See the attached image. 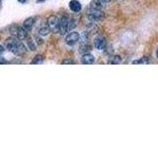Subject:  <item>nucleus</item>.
I'll return each instance as SVG.
<instances>
[{"label": "nucleus", "instance_id": "10", "mask_svg": "<svg viewBox=\"0 0 158 149\" xmlns=\"http://www.w3.org/2000/svg\"><path fill=\"white\" fill-rule=\"evenodd\" d=\"M94 61H95V58H94L93 55L89 54V53L88 54H84L82 59H81V62L84 65H91V64L94 63Z\"/></svg>", "mask_w": 158, "mask_h": 149}, {"label": "nucleus", "instance_id": "13", "mask_svg": "<svg viewBox=\"0 0 158 149\" xmlns=\"http://www.w3.org/2000/svg\"><path fill=\"white\" fill-rule=\"evenodd\" d=\"M49 31H51V30L48 29V27L44 26V27H42L41 29L39 30V34L41 35V36H47V35L49 33Z\"/></svg>", "mask_w": 158, "mask_h": 149}, {"label": "nucleus", "instance_id": "2", "mask_svg": "<svg viewBox=\"0 0 158 149\" xmlns=\"http://www.w3.org/2000/svg\"><path fill=\"white\" fill-rule=\"evenodd\" d=\"M87 16L90 21L97 22V21H101V20H103L104 17H105V14H104L102 8L90 6L87 11Z\"/></svg>", "mask_w": 158, "mask_h": 149}, {"label": "nucleus", "instance_id": "6", "mask_svg": "<svg viewBox=\"0 0 158 149\" xmlns=\"http://www.w3.org/2000/svg\"><path fill=\"white\" fill-rule=\"evenodd\" d=\"M79 38H80V35L77 32H70L69 34L66 35L65 37V43L68 45V46H74L78 41Z\"/></svg>", "mask_w": 158, "mask_h": 149}, {"label": "nucleus", "instance_id": "19", "mask_svg": "<svg viewBox=\"0 0 158 149\" xmlns=\"http://www.w3.org/2000/svg\"><path fill=\"white\" fill-rule=\"evenodd\" d=\"M36 40H37V42H38V44H39V45H41V44H43V42H44V41H43V40H42V39H40L39 37H37V38H36Z\"/></svg>", "mask_w": 158, "mask_h": 149}, {"label": "nucleus", "instance_id": "20", "mask_svg": "<svg viewBox=\"0 0 158 149\" xmlns=\"http://www.w3.org/2000/svg\"><path fill=\"white\" fill-rule=\"evenodd\" d=\"M4 51H5L4 47L2 46V45H0V55H1V54H3V53H4Z\"/></svg>", "mask_w": 158, "mask_h": 149}, {"label": "nucleus", "instance_id": "22", "mask_svg": "<svg viewBox=\"0 0 158 149\" xmlns=\"http://www.w3.org/2000/svg\"><path fill=\"white\" fill-rule=\"evenodd\" d=\"M0 64H8V62H6V61H0Z\"/></svg>", "mask_w": 158, "mask_h": 149}, {"label": "nucleus", "instance_id": "21", "mask_svg": "<svg viewBox=\"0 0 158 149\" xmlns=\"http://www.w3.org/2000/svg\"><path fill=\"white\" fill-rule=\"evenodd\" d=\"M28 1V0H18V2H20V3H26Z\"/></svg>", "mask_w": 158, "mask_h": 149}, {"label": "nucleus", "instance_id": "12", "mask_svg": "<svg viewBox=\"0 0 158 149\" xmlns=\"http://www.w3.org/2000/svg\"><path fill=\"white\" fill-rule=\"evenodd\" d=\"M43 61H44V57L42 56V55H37V56L33 59V61L31 62V64H33V65H39V64H42Z\"/></svg>", "mask_w": 158, "mask_h": 149}, {"label": "nucleus", "instance_id": "4", "mask_svg": "<svg viewBox=\"0 0 158 149\" xmlns=\"http://www.w3.org/2000/svg\"><path fill=\"white\" fill-rule=\"evenodd\" d=\"M69 19L68 15L64 14L62 16L59 18V30L58 32L60 33L61 35H65L68 31H69Z\"/></svg>", "mask_w": 158, "mask_h": 149}, {"label": "nucleus", "instance_id": "8", "mask_svg": "<svg viewBox=\"0 0 158 149\" xmlns=\"http://www.w3.org/2000/svg\"><path fill=\"white\" fill-rule=\"evenodd\" d=\"M69 8L72 12H75V13H78L81 11V3L78 1V0H71L70 2H69Z\"/></svg>", "mask_w": 158, "mask_h": 149}, {"label": "nucleus", "instance_id": "9", "mask_svg": "<svg viewBox=\"0 0 158 149\" xmlns=\"http://www.w3.org/2000/svg\"><path fill=\"white\" fill-rule=\"evenodd\" d=\"M34 24H35V18H33V17H29V18H27V19L24 21V23H23V28H24L25 30H27L28 32H30V31H31V30L33 29Z\"/></svg>", "mask_w": 158, "mask_h": 149}, {"label": "nucleus", "instance_id": "16", "mask_svg": "<svg viewBox=\"0 0 158 149\" xmlns=\"http://www.w3.org/2000/svg\"><path fill=\"white\" fill-rule=\"evenodd\" d=\"M122 62V58L120 56H115L113 57V60L110 61V64H120Z\"/></svg>", "mask_w": 158, "mask_h": 149}, {"label": "nucleus", "instance_id": "15", "mask_svg": "<svg viewBox=\"0 0 158 149\" xmlns=\"http://www.w3.org/2000/svg\"><path fill=\"white\" fill-rule=\"evenodd\" d=\"M148 63H149V60H148V58L147 57H143L140 60H137V61H133L132 64H144V65H146Z\"/></svg>", "mask_w": 158, "mask_h": 149}, {"label": "nucleus", "instance_id": "18", "mask_svg": "<svg viewBox=\"0 0 158 149\" xmlns=\"http://www.w3.org/2000/svg\"><path fill=\"white\" fill-rule=\"evenodd\" d=\"M112 1V0H99V2H100V4L103 6H105V5H107L108 3H110Z\"/></svg>", "mask_w": 158, "mask_h": 149}, {"label": "nucleus", "instance_id": "23", "mask_svg": "<svg viewBox=\"0 0 158 149\" xmlns=\"http://www.w3.org/2000/svg\"><path fill=\"white\" fill-rule=\"evenodd\" d=\"M156 56H157V59H158V50H157V52H156Z\"/></svg>", "mask_w": 158, "mask_h": 149}, {"label": "nucleus", "instance_id": "14", "mask_svg": "<svg viewBox=\"0 0 158 149\" xmlns=\"http://www.w3.org/2000/svg\"><path fill=\"white\" fill-rule=\"evenodd\" d=\"M27 46L29 47V49L31 50V51H35V50H36V45H35V43L32 39L27 40Z\"/></svg>", "mask_w": 158, "mask_h": 149}, {"label": "nucleus", "instance_id": "3", "mask_svg": "<svg viewBox=\"0 0 158 149\" xmlns=\"http://www.w3.org/2000/svg\"><path fill=\"white\" fill-rule=\"evenodd\" d=\"M10 33H11L15 38H17L18 40H25L28 37V31L25 30L22 27L20 26H16L14 25L11 28H10Z\"/></svg>", "mask_w": 158, "mask_h": 149}, {"label": "nucleus", "instance_id": "17", "mask_svg": "<svg viewBox=\"0 0 158 149\" xmlns=\"http://www.w3.org/2000/svg\"><path fill=\"white\" fill-rule=\"evenodd\" d=\"M62 64L63 65H74V64H75V62H74L73 60H71V59H65V60H63V61H62Z\"/></svg>", "mask_w": 158, "mask_h": 149}, {"label": "nucleus", "instance_id": "5", "mask_svg": "<svg viewBox=\"0 0 158 149\" xmlns=\"http://www.w3.org/2000/svg\"><path fill=\"white\" fill-rule=\"evenodd\" d=\"M47 26L52 32L56 33L59 30V18H57L56 15H52L48 18Z\"/></svg>", "mask_w": 158, "mask_h": 149}, {"label": "nucleus", "instance_id": "7", "mask_svg": "<svg viewBox=\"0 0 158 149\" xmlns=\"http://www.w3.org/2000/svg\"><path fill=\"white\" fill-rule=\"evenodd\" d=\"M94 46L98 50H104L107 47V41L103 36H98L94 40Z\"/></svg>", "mask_w": 158, "mask_h": 149}, {"label": "nucleus", "instance_id": "1", "mask_svg": "<svg viewBox=\"0 0 158 149\" xmlns=\"http://www.w3.org/2000/svg\"><path fill=\"white\" fill-rule=\"evenodd\" d=\"M5 47H6L7 50H9L10 52H12L14 55H16V56H23V55H25L27 52L26 46H25L22 42H20V40H18L15 37L6 39V41H5Z\"/></svg>", "mask_w": 158, "mask_h": 149}, {"label": "nucleus", "instance_id": "11", "mask_svg": "<svg viewBox=\"0 0 158 149\" xmlns=\"http://www.w3.org/2000/svg\"><path fill=\"white\" fill-rule=\"evenodd\" d=\"M91 46L90 45H88V44H82L81 46H80V48H79V52L80 53H82V54H88L89 52L91 51Z\"/></svg>", "mask_w": 158, "mask_h": 149}]
</instances>
